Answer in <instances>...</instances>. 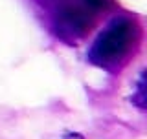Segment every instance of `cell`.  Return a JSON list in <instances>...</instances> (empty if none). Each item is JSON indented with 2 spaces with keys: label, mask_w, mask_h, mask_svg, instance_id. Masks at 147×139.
Returning a JSON list of instances; mask_svg holds the SVG:
<instances>
[{
  "label": "cell",
  "mask_w": 147,
  "mask_h": 139,
  "mask_svg": "<svg viewBox=\"0 0 147 139\" xmlns=\"http://www.w3.org/2000/svg\"><path fill=\"white\" fill-rule=\"evenodd\" d=\"M114 0H42L53 33L68 44L86 37L101 15L114 7Z\"/></svg>",
  "instance_id": "obj_1"
},
{
  "label": "cell",
  "mask_w": 147,
  "mask_h": 139,
  "mask_svg": "<svg viewBox=\"0 0 147 139\" xmlns=\"http://www.w3.org/2000/svg\"><path fill=\"white\" fill-rule=\"evenodd\" d=\"M142 27L132 17H118L96 37L88 59L94 66L103 70H118L127 62L140 44Z\"/></svg>",
  "instance_id": "obj_2"
},
{
  "label": "cell",
  "mask_w": 147,
  "mask_h": 139,
  "mask_svg": "<svg viewBox=\"0 0 147 139\" xmlns=\"http://www.w3.org/2000/svg\"><path fill=\"white\" fill-rule=\"evenodd\" d=\"M131 101L140 110L145 108V72L140 73V79H138V82H136V88H134V94H132Z\"/></svg>",
  "instance_id": "obj_3"
},
{
  "label": "cell",
  "mask_w": 147,
  "mask_h": 139,
  "mask_svg": "<svg viewBox=\"0 0 147 139\" xmlns=\"http://www.w3.org/2000/svg\"><path fill=\"white\" fill-rule=\"evenodd\" d=\"M61 139H85V136L79 134V132H68V134H64Z\"/></svg>",
  "instance_id": "obj_4"
}]
</instances>
